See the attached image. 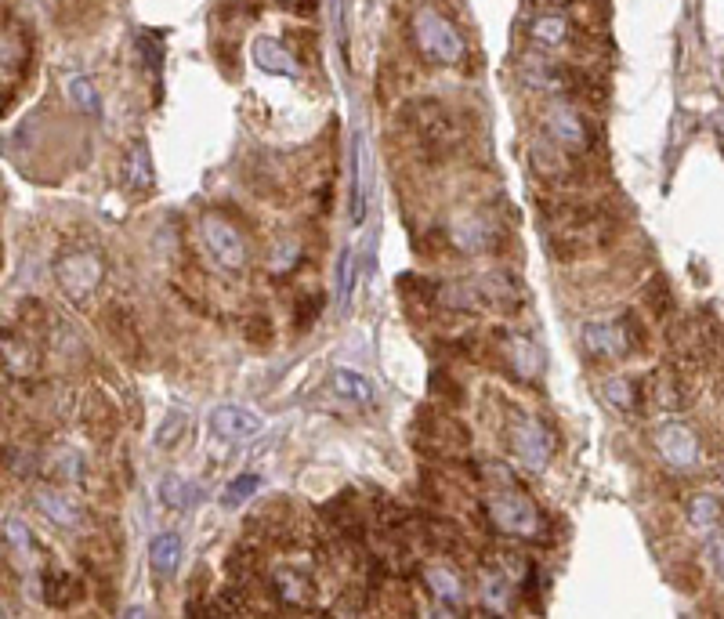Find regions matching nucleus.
Masks as SVG:
<instances>
[{
    "label": "nucleus",
    "instance_id": "22",
    "mask_svg": "<svg viewBox=\"0 0 724 619\" xmlns=\"http://www.w3.org/2000/svg\"><path fill=\"white\" fill-rule=\"evenodd\" d=\"M424 576H428V591L435 594L442 605H453V609L464 605V583H460V576L453 569L439 565V569H428Z\"/></svg>",
    "mask_w": 724,
    "mask_h": 619
},
{
    "label": "nucleus",
    "instance_id": "19",
    "mask_svg": "<svg viewBox=\"0 0 724 619\" xmlns=\"http://www.w3.org/2000/svg\"><path fill=\"white\" fill-rule=\"evenodd\" d=\"M149 565H153L156 580H171L181 565V536L178 533H156L149 543Z\"/></svg>",
    "mask_w": 724,
    "mask_h": 619
},
{
    "label": "nucleus",
    "instance_id": "28",
    "mask_svg": "<svg viewBox=\"0 0 724 619\" xmlns=\"http://www.w3.org/2000/svg\"><path fill=\"white\" fill-rule=\"evenodd\" d=\"M250 601L247 591H243V583H229V587H221L210 601V616H247Z\"/></svg>",
    "mask_w": 724,
    "mask_h": 619
},
{
    "label": "nucleus",
    "instance_id": "5",
    "mask_svg": "<svg viewBox=\"0 0 724 619\" xmlns=\"http://www.w3.org/2000/svg\"><path fill=\"white\" fill-rule=\"evenodd\" d=\"M554 449H558L554 431L547 428L540 417H533V413H515V420H511V453H515V460L525 471H536V475L547 471Z\"/></svg>",
    "mask_w": 724,
    "mask_h": 619
},
{
    "label": "nucleus",
    "instance_id": "43",
    "mask_svg": "<svg viewBox=\"0 0 724 619\" xmlns=\"http://www.w3.org/2000/svg\"><path fill=\"white\" fill-rule=\"evenodd\" d=\"M283 4H301V0H283Z\"/></svg>",
    "mask_w": 724,
    "mask_h": 619
},
{
    "label": "nucleus",
    "instance_id": "37",
    "mask_svg": "<svg viewBox=\"0 0 724 619\" xmlns=\"http://www.w3.org/2000/svg\"><path fill=\"white\" fill-rule=\"evenodd\" d=\"M138 51H142V66L153 73V77H160V69H163V48H160V40L153 37V33H142L138 37Z\"/></svg>",
    "mask_w": 724,
    "mask_h": 619
},
{
    "label": "nucleus",
    "instance_id": "42",
    "mask_svg": "<svg viewBox=\"0 0 724 619\" xmlns=\"http://www.w3.org/2000/svg\"><path fill=\"white\" fill-rule=\"evenodd\" d=\"M543 4H554V8H565V4H572V0H543Z\"/></svg>",
    "mask_w": 724,
    "mask_h": 619
},
{
    "label": "nucleus",
    "instance_id": "18",
    "mask_svg": "<svg viewBox=\"0 0 724 619\" xmlns=\"http://www.w3.org/2000/svg\"><path fill=\"white\" fill-rule=\"evenodd\" d=\"M330 384H334V391L341 395V399L359 402V406H373V399H377L370 377H366L362 370H352V366H334Z\"/></svg>",
    "mask_w": 724,
    "mask_h": 619
},
{
    "label": "nucleus",
    "instance_id": "13",
    "mask_svg": "<svg viewBox=\"0 0 724 619\" xmlns=\"http://www.w3.org/2000/svg\"><path fill=\"white\" fill-rule=\"evenodd\" d=\"M250 55H254V66L265 69V73H276V77H290V80L301 77V62H297V55L286 48L283 40L258 37L254 48H250Z\"/></svg>",
    "mask_w": 724,
    "mask_h": 619
},
{
    "label": "nucleus",
    "instance_id": "29",
    "mask_svg": "<svg viewBox=\"0 0 724 619\" xmlns=\"http://www.w3.org/2000/svg\"><path fill=\"white\" fill-rule=\"evenodd\" d=\"M605 399H609V406H616V410L630 413V410H638L641 391L630 377H609V381H605Z\"/></svg>",
    "mask_w": 724,
    "mask_h": 619
},
{
    "label": "nucleus",
    "instance_id": "26",
    "mask_svg": "<svg viewBox=\"0 0 724 619\" xmlns=\"http://www.w3.org/2000/svg\"><path fill=\"white\" fill-rule=\"evenodd\" d=\"M189 428H192V417L181 406H174V410H167L163 413V420H160V428H156V446L160 449H174L178 446L185 435H189Z\"/></svg>",
    "mask_w": 724,
    "mask_h": 619
},
{
    "label": "nucleus",
    "instance_id": "10",
    "mask_svg": "<svg viewBox=\"0 0 724 619\" xmlns=\"http://www.w3.org/2000/svg\"><path fill=\"white\" fill-rule=\"evenodd\" d=\"M210 435L218 442H250L258 439L261 428H265V420L258 413L243 410V406H218V410L210 413Z\"/></svg>",
    "mask_w": 724,
    "mask_h": 619
},
{
    "label": "nucleus",
    "instance_id": "23",
    "mask_svg": "<svg viewBox=\"0 0 724 619\" xmlns=\"http://www.w3.org/2000/svg\"><path fill=\"white\" fill-rule=\"evenodd\" d=\"M515 583L507 576V569H493L486 572V580H482V601H486L489 612H507L511 605V594H515Z\"/></svg>",
    "mask_w": 724,
    "mask_h": 619
},
{
    "label": "nucleus",
    "instance_id": "36",
    "mask_svg": "<svg viewBox=\"0 0 724 619\" xmlns=\"http://www.w3.org/2000/svg\"><path fill=\"white\" fill-rule=\"evenodd\" d=\"M254 569H258V558H254L247 547H236V551L229 554V580L232 583H243L247 576H254Z\"/></svg>",
    "mask_w": 724,
    "mask_h": 619
},
{
    "label": "nucleus",
    "instance_id": "8",
    "mask_svg": "<svg viewBox=\"0 0 724 619\" xmlns=\"http://www.w3.org/2000/svg\"><path fill=\"white\" fill-rule=\"evenodd\" d=\"M543 127H547V134H551V142L558 145V149H565V153H572V156L591 153L594 131H591V124H587V116H583L572 102H551L547 105V113H543Z\"/></svg>",
    "mask_w": 724,
    "mask_h": 619
},
{
    "label": "nucleus",
    "instance_id": "4",
    "mask_svg": "<svg viewBox=\"0 0 724 619\" xmlns=\"http://www.w3.org/2000/svg\"><path fill=\"white\" fill-rule=\"evenodd\" d=\"M402 120H406V127L413 131V138H417L424 149H431V153H446V149H453V142H457L453 113H449L439 98H413V102L402 109Z\"/></svg>",
    "mask_w": 724,
    "mask_h": 619
},
{
    "label": "nucleus",
    "instance_id": "3",
    "mask_svg": "<svg viewBox=\"0 0 724 619\" xmlns=\"http://www.w3.org/2000/svg\"><path fill=\"white\" fill-rule=\"evenodd\" d=\"M105 279V258L95 247H73L62 250L55 261V283L58 290L73 301V305H87L95 290Z\"/></svg>",
    "mask_w": 724,
    "mask_h": 619
},
{
    "label": "nucleus",
    "instance_id": "33",
    "mask_svg": "<svg viewBox=\"0 0 724 619\" xmlns=\"http://www.w3.org/2000/svg\"><path fill=\"white\" fill-rule=\"evenodd\" d=\"M258 486H261V478H258V475H239L236 482H229V489H225V496H221V504H225V507L247 504L250 496L258 493Z\"/></svg>",
    "mask_w": 724,
    "mask_h": 619
},
{
    "label": "nucleus",
    "instance_id": "35",
    "mask_svg": "<svg viewBox=\"0 0 724 619\" xmlns=\"http://www.w3.org/2000/svg\"><path fill=\"white\" fill-rule=\"evenodd\" d=\"M645 305H648V312H652V319H663V315H667V308L674 305V297H670V290H667V283H663V279L648 283Z\"/></svg>",
    "mask_w": 724,
    "mask_h": 619
},
{
    "label": "nucleus",
    "instance_id": "25",
    "mask_svg": "<svg viewBox=\"0 0 724 619\" xmlns=\"http://www.w3.org/2000/svg\"><path fill=\"white\" fill-rule=\"evenodd\" d=\"M66 95L84 116H91V120H102V98H98V87L91 84L87 77L73 73V77L66 80Z\"/></svg>",
    "mask_w": 724,
    "mask_h": 619
},
{
    "label": "nucleus",
    "instance_id": "31",
    "mask_svg": "<svg viewBox=\"0 0 724 619\" xmlns=\"http://www.w3.org/2000/svg\"><path fill=\"white\" fill-rule=\"evenodd\" d=\"M98 420L105 424V431L113 435V428H116V420H113V406L102 399V395H91L87 399V406H84V424H87V431H91V439L98 435Z\"/></svg>",
    "mask_w": 724,
    "mask_h": 619
},
{
    "label": "nucleus",
    "instance_id": "24",
    "mask_svg": "<svg viewBox=\"0 0 724 619\" xmlns=\"http://www.w3.org/2000/svg\"><path fill=\"white\" fill-rule=\"evenodd\" d=\"M40 598H44V605H51V609H66V605H73V598H77V580L62 569L48 572V576H44V587H40Z\"/></svg>",
    "mask_w": 724,
    "mask_h": 619
},
{
    "label": "nucleus",
    "instance_id": "2",
    "mask_svg": "<svg viewBox=\"0 0 724 619\" xmlns=\"http://www.w3.org/2000/svg\"><path fill=\"white\" fill-rule=\"evenodd\" d=\"M413 40H417V51L435 66H457L460 58L467 55V44L460 37V29L442 15L439 8H424L413 11Z\"/></svg>",
    "mask_w": 724,
    "mask_h": 619
},
{
    "label": "nucleus",
    "instance_id": "39",
    "mask_svg": "<svg viewBox=\"0 0 724 619\" xmlns=\"http://www.w3.org/2000/svg\"><path fill=\"white\" fill-rule=\"evenodd\" d=\"M323 301H326L323 294H308V301L297 305V326H301V330H312L319 312H323Z\"/></svg>",
    "mask_w": 724,
    "mask_h": 619
},
{
    "label": "nucleus",
    "instance_id": "27",
    "mask_svg": "<svg viewBox=\"0 0 724 619\" xmlns=\"http://www.w3.org/2000/svg\"><path fill=\"white\" fill-rule=\"evenodd\" d=\"M507 355H511V370H515L522 381H533L536 373H540V352H536V344L529 341V337H515L511 348H507Z\"/></svg>",
    "mask_w": 724,
    "mask_h": 619
},
{
    "label": "nucleus",
    "instance_id": "1",
    "mask_svg": "<svg viewBox=\"0 0 724 619\" xmlns=\"http://www.w3.org/2000/svg\"><path fill=\"white\" fill-rule=\"evenodd\" d=\"M486 507H489V518H493V525L500 529V533L515 536V540H525V543H536V540L547 536L543 511L522 493V489L511 486V478L507 475H504V482L489 493Z\"/></svg>",
    "mask_w": 724,
    "mask_h": 619
},
{
    "label": "nucleus",
    "instance_id": "38",
    "mask_svg": "<svg viewBox=\"0 0 724 619\" xmlns=\"http://www.w3.org/2000/svg\"><path fill=\"white\" fill-rule=\"evenodd\" d=\"M706 562H710V569L724 580V529L706 533Z\"/></svg>",
    "mask_w": 724,
    "mask_h": 619
},
{
    "label": "nucleus",
    "instance_id": "20",
    "mask_svg": "<svg viewBox=\"0 0 724 619\" xmlns=\"http://www.w3.org/2000/svg\"><path fill=\"white\" fill-rule=\"evenodd\" d=\"M156 496H160V504H167L171 511H189L203 500L200 486L196 482H185L181 475H163L156 482Z\"/></svg>",
    "mask_w": 724,
    "mask_h": 619
},
{
    "label": "nucleus",
    "instance_id": "40",
    "mask_svg": "<svg viewBox=\"0 0 724 619\" xmlns=\"http://www.w3.org/2000/svg\"><path fill=\"white\" fill-rule=\"evenodd\" d=\"M243 334H247V341H254V344H268V337H272V326H268L265 315H254V319L243 326Z\"/></svg>",
    "mask_w": 724,
    "mask_h": 619
},
{
    "label": "nucleus",
    "instance_id": "17",
    "mask_svg": "<svg viewBox=\"0 0 724 619\" xmlns=\"http://www.w3.org/2000/svg\"><path fill=\"white\" fill-rule=\"evenodd\" d=\"M272 594H276L279 605L305 609L312 601V580L301 569H276L272 572Z\"/></svg>",
    "mask_w": 724,
    "mask_h": 619
},
{
    "label": "nucleus",
    "instance_id": "12",
    "mask_svg": "<svg viewBox=\"0 0 724 619\" xmlns=\"http://www.w3.org/2000/svg\"><path fill=\"white\" fill-rule=\"evenodd\" d=\"M478 301L482 308H496V312H518L522 308V286L507 272H486L475 279Z\"/></svg>",
    "mask_w": 724,
    "mask_h": 619
},
{
    "label": "nucleus",
    "instance_id": "32",
    "mask_svg": "<svg viewBox=\"0 0 724 619\" xmlns=\"http://www.w3.org/2000/svg\"><path fill=\"white\" fill-rule=\"evenodd\" d=\"M4 543H8L15 554H33V536H29L26 522L15 515L4 518Z\"/></svg>",
    "mask_w": 724,
    "mask_h": 619
},
{
    "label": "nucleus",
    "instance_id": "21",
    "mask_svg": "<svg viewBox=\"0 0 724 619\" xmlns=\"http://www.w3.org/2000/svg\"><path fill=\"white\" fill-rule=\"evenodd\" d=\"M572 22L565 19V15H536L533 19V26H529V37L540 44V48H547V51H558V48H565L572 40Z\"/></svg>",
    "mask_w": 724,
    "mask_h": 619
},
{
    "label": "nucleus",
    "instance_id": "41",
    "mask_svg": "<svg viewBox=\"0 0 724 619\" xmlns=\"http://www.w3.org/2000/svg\"><path fill=\"white\" fill-rule=\"evenodd\" d=\"M714 134H717V142L724 145V113H717V116H714Z\"/></svg>",
    "mask_w": 724,
    "mask_h": 619
},
{
    "label": "nucleus",
    "instance_id": "9",
    "mask_svg": "<svg viewBox=\"0 0 724 619\" xmlns=\"http://www.w3.org/2000/svg\"><path fill=\"white\" fill-rule=\"evenodd\" d=\"M656 453L674 471H692L699 464V439L685 424H663L656 431Z\"/></svg>",
    "mask_w": 724,
    "mask_h": 619
},
{
    "label": "nucleus",
    "instance_id": "14",
    "mask_svg": "<svg viewBox=\"0 0 724 619\" xmlns=\"http://www.w3.org/2000/svg\"><path fill=\"white\" fill-rule=\"evenodd\" d=\"M449 239L457 243V250H464V254H489V250H496V243H500V232H496V225H489L486 218H460L453 229H449Z\"/></svg>",
    "mask_w": 724,
    "mask_h": 619
},
{
    "label": "nucleus",
    "instance_id": "34",
    "mask_svg": "<svg viewBox=\"0 0 724 619\" xmlns=\"http://www.w3.org/2000/svg\"><path fill=\"white\" fill-rule=\"evenodd\" d=\"M352 290H355V258L352 250H344L341 254V265H337V305H348L352 301Z\"/></svg>",
    "mask_w": 724,
    "mask_h": 619
},
{
    "label": "nucleus",
    "instance_id": "6",
    "mask_svg": "<svg viewBox=\"0 0 724 619\" xmlns=\"http://www.w3.org/2000/svg\"><path fill=\"white\" fill-rule=\"evenodd\" d=\"M200 232H203V243H207V250H210V258L218 261L225 272H243V268H247V261H250L247 239H243V232H239L225 214H218V210L203 214Z\"/></svg>",
    "mask_w": 724,
    "mask_h": 619
},
{
    "label": "nucleus",
    "instance_id": "11",
    "mask_svg": "<svg viewBox=\"0 0 724 619\" xmlns=\"http://www.w3.org/2000/svg\"><path fill=\"white\" fill-rule=\"evenodd\" d=\"M37 507L44 511L48 522H55L58 529H69V533H77L84 529V504H80L73 493H62V489H40L37 493Z\"/></svg>",
    "mask_w": 724,
    "mask_h": 619
},
{
    "label": "nucleus",
    "instance_id": "16",
    "mask_svg": "<svg viewBox=\"0 0 724 619\" xmlns=\"http://www.w3.org/2000/svg\"><path fill=\"white\" fill-rule=\"evenodd\" d=\"M156 181V171H153V156H149V145L142 142V138H134L131 145H127V156H124V185L131 192H149Z\"/></svg>",
    "mask_w": 724,
    "mask_h": 619
},
{
    "label": "nucleus",
    "instance_id": "15",
    "mask_svg": "<svg viewBox=\"0 0 724 619\" xmlns=\"http://www.w3.org/2000/svg\"><path fill=\"white\" fill-rule=\"evenodd\" d=\"M29 66V37L22 26H4V62H0V73H4V87L19 84L22 73Z\"/></svg>",
    "mask_w": 724,
    "mask_h": 619
},
{
    "label": "nucleus",
    "instance_id": "7",
    "mask_svg": "<svg viewBox=\"0 0 724 619\" xmlns=\"http://www.w3.org/2000/svg\"><path fill=\"white\" fill-rule=\"evenodd\" d=\"M583 348L594 355V359H627L634 348L641 344V334L634 330L630 319H594L580 330Z\"/></svg>",
    "mask_w": 724,
    "mask_h": 619
},
{
    "label": "nucleus",
    "instance_id": "30",
    "mask_svg": "<svg viewBox=\"0 0 724 619\" xmlns=\"http://www.w3.org/2000/svg\"><path fill=\"white\" fill-rule=\"evenodd\" d=\"M688 518H692V525H696L699 533H714V529H721V522H724L721 504H717L710 493H703V496L692 500V515Z\"/></svg>",
    "mask_w": 724,
    "mask_h": 619
}]
</instances>
